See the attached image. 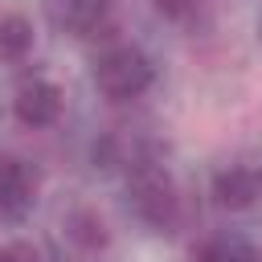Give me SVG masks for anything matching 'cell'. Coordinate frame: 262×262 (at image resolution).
Masks as SVG:
<instances>
[{
	"mask_svg": "<svg viewBox=\"0 0 262 262\" xmlns=\"http://www.w3.org/2000/svg\"><path fill=\"white\" fill-rule=\"evenodd\" d=\"M213 201L221 209H254L262 201V156L221 164L213 172Z\"/></svg>",
	"mask_w": 262,
	"mask_h": 262,
	"instance_id": "4",
	"label": "cell"
},
{
	"mask_svg": "<svg viewBox=\"0 0 262 262\" xmlns=\"http://www.w3.org/2000/svg\"><path fill=\"white\" fill-rule=\"evenodd\" d=\"M61 106H66V94L53 78H25L12 94V115L16 123L25 127H53L61 119Z\"/></svg>",
	"mask_w": 262,
	"mask_h": 262,
	"instance_id": "5",
	"label": "cell"
},
{
	"mask_svg": "<svg viewBox=\"0 0 262 262\" xmlns=\"http://www.w3.org/2000/svg\"><path fill=\"white\" fill-rule=\"evenodd\" d=\"M127 205L151 233H172L184 213L176 176L147 151L127 164Z\"/></svg>",
	"mask_w": 262,
	"mask_h": 262,
	"instance_id": "1",
	"label": "cell"
},
{
	"mask_svg": "<svg viewBox=\"0 0 262 262\" xmlns=\"http://www.w3.org/2000/svg\"><path fill=\"white\" fill-rule=\"evenodd\" d=\"M151 4H156V12H160L164 20H172V25H188V20H196L201 8H205V0H151Z\"/></svg>",
	"mask_w": 262,
	"mask_h": 262,
	"instance_id": "10",
	"label": "cell"
},
{
	"mask_svg": "<svg viewBox=\"0 0 262 262\" xmlns=\"http://www.w3.org/2000/svg\"><path fill=\"white\" fill-rule=\"evenodd\" d=\"M37 188H41L37 168L12 151H0V221L4 225H16L33 213Z\"/></svg>",
	"mask_w": 262,
	"mask_h": 262,
	"instance_id": "3",
	"label": "cell"
},
{
	"mask_svg": "<svg viewBox=\"0 0 262 262\" xmlns=\"http://www.w3.org/2000/svg\"><path fill=\"white\" fill-rule=\"evenodd\" d=\"M90 78H94V86H98L102 98H111V102H131V98H139V94L151 90L156 66H151V57H147L139 45L119 41V45H106V49L94 57Z\"/></svg>",
	"mask_w": 262,
	"mask_h": 262,
	"instance_id": "2",
	"label": "cell"
},
{
	"mask_svg": "<svg viewBox=\"0 0 262 262\" xmlns=\"http://www.w3.org/2000/svg\"><path fill=\"white\" fill-rule=\"evenodd\" d=\"M33 20L20 12H4L0 16V61H25L33 53Z\"/></svg>",
	"mask_w": 262,
	"mask_h": 262,
	"instance_id": "7",
	"label": "cell"
},
{
	"mask_svg": "<svg viewBox=\"0 0 262 262\" xmlns=\"http://www.w3.org/2000/svg\"><path fill=\"white\" fill-rule=\"evenodd\" d=\"M0 262H41V254L29 242H8V246H0Z\"/></svg>",
	"mask_w": 262,
	"mask_h": 262,
	"instance_id": "11",
	"label": "cell"
},
{
	"mask_svg": "<svg viewBox=\"0 0 262 262\" xmlns=\"http://www.w3.org/2000/svg\"><path fill=\"white\" fill-rule=\"evenodd\" d=\"M45 8H49L53 29L70 37H94L98 29H106L115 0H49Z\"/></svg>",
	"mask_w": 262,
	"mask_h": 262,
	"instance_id": "6",
	"label": "cell"
},
{
	"mask_svg": "<svg viewBox=\"0 0 262 262\" xmlns=\"http://www.w3.org/2000/svg\"><path fill=\"white\" fill-rule=\"evenodd\" d=\"M258 37H262V12H258Z\"/></svg>",
	"mask_w": 262,
	"mask_h": 262,
	"instance_id": "12",
	"label": "cell"
},
{
	"mask_svg": "<svg viewBox=\"0 0 262 262\" xmlns=\"http://www.w3.org/2000/svg\"><path fill=\"white\" fill-rule=\"evenodd\" d=\"M196 262H258L254 246L237 233H217L196 250Z\"/></svg>",
	"mask_w": 262,
	"mask_h": 262,
	"instance_id": "8",
	"label": "cell"
},
{
	"mask_svg": "<svg viewBox=\"0 0 262 262\" xmlns=\"http://www.w3.org/2000/svg\"><path fill=\"white\" fill-rule=\"evenodd\" d=\"M70 233H74L86 250H94V246H102V242H106V225H102L94 213H86V209L70 217Z\"/></svg>",
	"mask_w": 262,
	"mask_h": 262,
	"instance_id": "9",
	"label": "cell"
}]
</instances>
